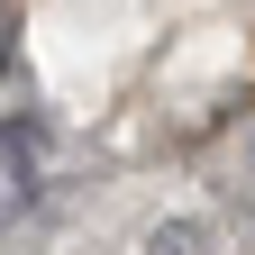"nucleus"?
Returning <instances> with one entry per match:
<instances>
[{
    "instance_id": "f257e3e1",
    "label": "nucleus",
    "mask_w": 255,
    "mask_h": 255,
    "mask_svg": "<svg viewBox=\"0 0 255 255\" xmlns=\"http://www.w3.org/2000/svg\"><path fill=\"white\" fill-rule=\"evenodd\" d=\"M210 246H219L210 219H164V228L146 237V255H210Z\"/></svg>"
}]
</instances>
